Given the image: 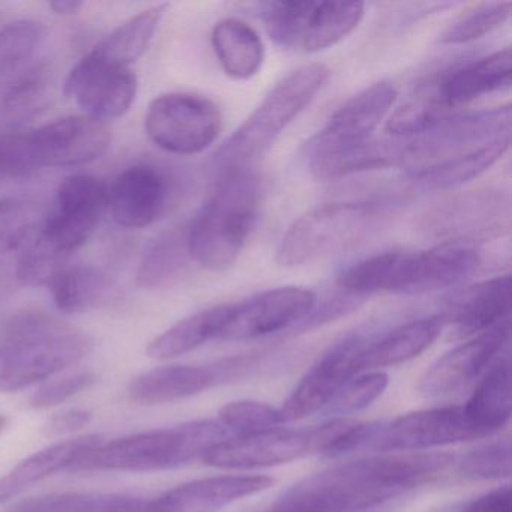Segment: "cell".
<instances>
[{
  "instance_id": "681fc988",
  "label": "cell",
  "mask_w": 512,
  "mask_h": 512,
  "mask_svg": "<svg viewBox=\"0 0 512 512\" xmlns=\"http://www.w3.org/2000/svg\"><path fill=\"white\" fill-rule=\"evenodd\" d=\"M8 421H10V419H8L7 416L0 415V433H2V431L5 430V428H7Z\"/></svg>"
},
{
  "instance_id": "3957f363",
  "label": "cell",
  "mask_w": 512,
  "mask_h": 512,
  "mask_svg": "<svg viewBox=\"0 0 512 512\" xmlns=\"http://www.w3.org/2000/svg\"><path fill=\"white\" fill-rule=\"evenodd\" d=\"M262 182L254 170L221 175L208 202L187 227L191 259L209 271L232 268L256 226Z\"/></svg>"
},
{
  "instance_id": "7a4b0ae2",
  "label": "cell",
  "mask_w": 512,
  "mask_h": 512,
  "mask_svg": "<svg viewBox=\"0 0 512 512\" xmlns=\"http://www.w3.org/2000/svg\"><path fill=\"white\" fill-rule=\"evenodd\" d=\"M92 346L88 334L49 314H17L0 337V394L52 379L86 358Z\"/></svg>"
},
{
  "instance_id": "d6a6232c",
  "label": "cell",
  "mask_w": 512,
  "mask_h": 512,
  "mask_svg": "<svg viewBox=\"0 0 512 512\" xmlns=\"http://www.w3.org/2000/svg\"><path fill=\"white\" fill-rule=\"evenodd\" d=\"M55 307L64 314H79L106 304L115 292L112 278L94 266H65L49 283Z\"/></svg>"
},
{
  "instance_id": "5bb4252c",
  "label": "cell",
  "mask_w": 512,
  "mask_h": 512,
  "mask_svg": "<svg viewBox=\"0 0 512 512\" xmlns=\"http://www.w3.org/2000/svg\"><path fill=\"white\" fill-rule=\"evenodd\" d=\"M65 95L86 116L106 124L122 118L133 106L137 77L131 68L112 64L91 52L68 74Z\"/></svg>"
},
{
  "instance_id": "4316f807",
  "label": "cell",
  "mask_w": 512,
  "mask_h": 512,
  "mask_svg": "<svg viewBox=\"0 0 512 512\" xmlns=\"http://www.w3.org/2000/svg\"><path fill=\"white\" fill-rule=\"evenodd\" d=\"M445 322L442 316L424 317L397 326L379 338H368L359 356V371L394 367L421 355L439 338Z\"/></svg>"
},
{
  "instance_id": "b9f144b4",
  "label": "cell",
  "mask_w": 512,
  "mask_h": 512,
  "mask_svg": "<svg viewBox=\"0 0 512 512\" xmlns=\"http://www.w3.org/2000/svg\"><path fill=\"white\" fill-rule=\"evenodd\" d=\"M218 422L238 436L260 433L284 424L277 407L253 400L233 401L221 407Z\"/></svg>"
},
{
  "instance_id": "836d02e7",
  "label": "cell",
  "mask_w": 512,
  "mask_h": 512,
  "mask_svg": "<svg viewBox=\"0 0 512 512\" xmlns=\"http://www.w3.org/2000/svg\"><path fill=\"white\" fill-rule=\"evenodd\" d=\"M169 5L160 4L136 14L113 29L92 52L112 64L131 68L151 46Z\"/></svg>"
},
{
  "instance_id": "f1b7e54d",
  "label": "cell",
  "mask_w": 512,
  "mask_h": 512,
  "mask_svg": "<svg viewBox=\"0 0 512 512\" xmlns=\"http://www.w3.org/2000/svg\"><path fill=\"white\" fill-rule=\"evenodd\" d=\"M511 404V362L508 352H503L482 374L463 407L470 421L488 437L508 424Z\"/></svg>"
},
{
  "instance_id": "30bf717a",
  "label": "cell",
  "mask_w": 512,
  "mask_h": 512,
  "mask_svg": "<svg viewBox=\"0 0 512 512\" xmlns=\"http://www.w3.org/2000/svg\"><path fill=\"white\" fill-rule=\"evenodd\" d=\"M419 230L442 244H466L505 235L511 229V200L496 188L464 191L421 215Z\"/></svg>"
},
{
  "instance_id": "d590c367",
  "label": "cell",
  "mask_w": 512,
  "mask_h": 512,
  "mask_svg": "<svg viewBox=\"0 0 512 512\" xmlns=\"http://www.w3.org/2000/svg\"><path fill=\"white\" fill-rule=\"evenodd\" d=\"M509 146H511V137L485 146L481 151L473 152L460 160L409 173L406 178L421 190H449L487 172L509 151Z\"/></svg>"
},
{
  "instance_id": "4fadbf2b",
  "label": "cell",
  "mask_w": 512,
  "mask_h": 512,
  "mask_svg": "<svg viewBox=\"0 0 512 512\" xmlns=\"http://www.w3.org/2000/svg\"><path fill=\"white\" fill-rule=\"evenodd\" d=\"M257 356H235L197 365H164L139 374L128 385L130 401L143 406L176 403L245 376Z\"/></svg>"
},
{
  "instance_id": "8992f818",
  "label": "cell",
  "mask_w": 512,
  "mask_h": 512,
  "mask_svg": "<svg viewBox=\"0 0 512 512\" xmlns=\"http://www.w3.org/2000/svg\"><path fill=\"white\" fill-rule=\"evenodd\" d=\"M386 218L379 202L325 203L293 221L281 239L277 262L286 268L334 256L364 242Z\"/></svg>"
},
{
  "instance_id": "74e56055",
  "label": "cell",
  "mask_w": 512,
  "mask_h": 512,
  "mask_svg": "<svg viewBox=\"0 0 512 512\" xmlns=\"http://www.w3.org/2000/svg\"><path fill=\"white\" fill-rule=\"evenodd\" d=\"M314 2H271L263 7L266 32L283 49L299 50Z\"/></svg>"
},
{
  "instance_id": "9c48e42d",
  "label": "cell",
  "mask_w": 512,
  "mask_h": 512,
  "mask_svg": "<svg viewBox=\"0 0 512 512\" xmlns=\"http://www.w3.org/2000/svg\"><path fill=\"white\" fill-rule=\"evenodd\" d=\"M107 209V187L91 175L65 179L56 191L53 208L44 215L34 241L41 256L56 265L88 244Z\"/></svg>"
},
{
  "instance_id": "7dc6e473",
  "label": "cell",
  "mask_w": 512,
  "mask_h": 512,
  "mask_svg": "<svg viewBox=\"0 0 512 512\" xmlns=\"http://www.w3.org/2000/svg\"><path fill=\"white\" fill-rule=\"evenodd\" d=\"M458 512H512L511 487L503 485V487L494 488L476 497Z\"/></svg>"
},
{
  "instance_id": "5b68a950",
  "label": "cell",
  "mask_w": 512,
  "mask_h": 512,
  "mask_svg": "<svg viewBox=\"0 0 512 512\" xmlns=\"http://www.w3.org/2000/svg\"><path fill=\"white\" fill-rule=\"evenodd\" d=\"M215 419H197L173 427L143 431L133 436L101 442L80 458L74 472H155L184 466L202 458L226 437Z\"/></svg>"
},
{
  "instance_id": "83f0119b",
  "label": "cell",
  "mask_w": 512,
  "mask_h": 512,
  "mask_svg": "<svg viewBox=\"0 0 512 512\" xmlns=\"http://www.w3.org/2000/svg\"><path fill=\"white\" fill-rule=\"evenodd\" d=\"M5 512H161V509L158 496L67 491L20 500Z\"/></svg>"
},
{
  "instance_id": "44dd1931",
  "label": "cell",
  "mask_w": 512,
  "mask_h": 512,
  "mask_svg": "<svg viewBox=\"0 0 512 512\" xmlns=\"http://www.w3.org/2000/svg\"><path fill=\"white\" fill-rule=\"evenodd\" d=\"M169 199L166 176L148 164L128 167L107 187V208L124 229L151 226L164 214Z\"/></svg>"
},
{
  "instance_id": "484cf974",
  "label": "cell",
  "mask_w": 512,
  "mask_h": 512,
  "mask_svg": "<svg viewBox=\"0 0 512 512\" xmlns=\"http://www.w3.org/2000/svg\"><path fill=\"white\" fill-rule=\"evenodd\" d=\"M310 170L317 179L335 181L358 173L401 166L400 139H370L308 155Z\"/></svg>"
},
{
  "instance_id": "603a6c76",
  "label": "cell",
  "mask_w": 512,
  "mask_h": 512,
  "mask_svg": "<svg viewBox=\"0 0 512 512\" xmlns=\"http://www.w3.org/2000/svg\"><path fill=\"white\" fill-rule=\"evenodd\" d=\"M271 476L221 475L194 479L158 496L161 512H211L268 490Z\"/></svg>"
},
{
  "instance_id": "d6986e66",
  "label": "cell",
  "mask_w": 512,
  "mask_h": 512,
  "mask_svg": "<svg viewBox=\"0 0 512 512\" xmlns=\"http://www.w3.org/2000/svg\"><path fill=\"white\" fill-rule=\"evenodd\" d=\"M397 89L380 80L344 103L307 145V155L370 139L397 101Z\"/></svg>"
},
{
  "instance_id": "bcb514c9",
  "label": "cell",
  "mask_w": 512,
  "mask_h": 512,
  "mask_svg": "<svg viewBox=\"0 0 512 512\" xmlns=\"http://www.w3.org/2000/svg\"><path fill=\"white\" fill-rule=\"evenodd\" d=\"M92 412L85 409H68L47 419L43 431L49 437H61L76 433L92 421Z\"/></svg>"
},
{
  "instance_id": "9a60e30c",
  "label": "cell",
  "mask_w": 512,
  "mask_h": 512,
  "mask_svg": "<svg viewBox=\"0 0 512 512\" xmlns=\"http://www.w3.org/2000/svg\"><path fill=\"white\" fill-rule=\"evenodd\" d=\"M367 340L350 335L323 353L278 409L283 422L299 421L326 409L341 389L361 374L359 356Z\"/></svg>"
},
{
  "instance_id": "ab89813d",
  "label": "cell",
  "mask_w": 512,
  "mask_h": 512,
  "mask_svg": "<svg viewBox=\"0 0 512 512\" xmlns=\"http://www.w3.org/2000/svg\"><path fill=\"white\" fill-rule=\"evenodd\" d=\"M457 473L470 481L508 478L511 475V440L505 437L467 452L458 461Z\"/></svg>"
},
{
  "instance_id": "7c38bea8",
  "label": "cell",
  "mask_w": 512,
  "mask_h": 512,
  "mask_svg": "<svg viewBox=\"0 0 512 512\" xmlns=\"http://www.w3.org/2000/svg\"><path fill=\"white\" fill-rule=\"evenodd\" d=\"M473 245L440 244L424 251H392L386 293L424 295L449 289L472 277L481 266Z\"/></svg>"
},
{
  "instance_id": "277c9868",
  "label": "cell",
  "mask_w": 512,
  "mask_h": 512,
  "mask_svg": "<svg viewBox=\"0 0 512 512\" xmlns=\"http://www.w3.org/2000/svg\"><path fill=\"white\" fill-rule=\"evenodd\" d=\"M329 74L325 65L310 64L283 77L215 155L220 175L254 170L275 140L316 100Z\"/></svg>"
},
{
  "instance_id": "1f68e13d",
  "label": "cell",
  "mask_w": 512,
  "mask_h": 512,
  "mask_svg": "<svg viewBox=\"0 0 512 512\" xmlns=\"http://www.w3.org/2000/svg\"><path fill=\"white\" fill-rule=\"evenodd\" d=\"M191 259L187 227L161 233L146 248L137 269V284L143 289L160 290L175 286L187 275Z\"/></svg>"
},
{
  "instance_id": "f35d334b",
  "label": "cell",
  "mask_w": 512,
  "mask_h": 512,
  "mask_svg": "<svg viewBox=\"0 0 512 512\" xmlns=\"http://www.w3.org/2000/svg\"><path fill=\"white\" fill-rule=\"evenodd\" d=\"M511 2L482 4L455 20L440 37L446 46L472 43L505 25L511 17Z\"/></svg>"
},
{
  "instance_id": "ffe728a7",
  "label": "cell",
  "mask_w": 512,
  "mask_h": 512,
  "mask_svg": "<svg viewBox=\"0 0 512 512\" xmlns=\"http://www.w3.org/2000/svg\"><path fill=\"white\" fill-rule=\"evenodd\" d=\"M511 49L499 50L485 58L449 68L424 85L422 91L449 113L493 92L511 88Z\"/></svg>"
},
{
  "instance_id": "52a82bcc",
  "label": "cell",
  "mask_w": 512,
  "mask_h": 512,
  "mask_svg": "<svg viewBox=\"0 0 512 512\" xmlns=\"http://www.w3.org/2000/svg\"><path fill=\"white\" fill-rule=\"evenodd\" d=\"M352 419H332L317 427H275L215 443L205 452V464L220 469L248 470L290 463L311 454L334 455L358 427Z\"/></svg>"
},
{
  "instance_id": "e575fe53",
  "label": "cell",
  "mask_w": 512,
  "mask_h": 512,
  "mask_svg": "<svg viewBox=\"0 0 512 512\" xmlns=\"http://www.w3.org/2000/svg\"><path fill=\"white\" fill-rule=\"evenodd\" d=\"M364 14L362 2H314L299 50L317 53L337 46L358 28Z\"/></svg>"
},
{
  "instance_id": "2e32d148",
  "label": "cell",
  "mask_w": 512,
  "mask_h": 512,
  "mask_svg": "<svg viewBox=\"0 0 512 512\" xmlns=\"http://www.w3.org/2000/svg\"><path fill=\"white\" fill-rule=\"evenodd\" d=\"M317 296L304 287H278L232 304L220 340H256L302 323L316 308Z\"/></svg>"
},
{
  "instance_id": "d4e9b609",
  "label": "cell",
  "mask_w": 512,
  "mask_h": 512,
  "mask_svg": "<svg viewBox=\"0 0 512 512\" xmlns=\"http://www.w3.org/2000/svg\"><path fill=\"white\" fill-rule=\"evenodd\" d=\"M101 442L103 437L98 434H86L61 440L29 455L10 472L5 473V476H0V503L19 496L32 485L50 478L55 473L71 470L80 458L97 448Z\"/></svg>"
},
{
  "instance_id": "4dcf8cb0",
  "label": "cell",
  "mask_w": 512,
  "mask_h": 512,
  "mask_svg": "<svg viewBox=\"0 0 512 512\" xmlns=\"http://www.w3.org/2000/svg\"><path fill=\"white\" fill-rule=\"evenodd\" d=\"M212 49L227 76L235 80H250L262 70L265 47L259 34L247 23L226 19L214 26Z\"/></svg>"
},
{
  "instance_id": "e0dca14e",
  "label": "cell",
  "mask_w": 512,
  "mask_h": 512,
  "mask_svg": "<svg viewBox=\"0 0 512 512\" xmlns=\"http://www.w3.org/2000/svg\"><path fill=\"white\" fill-rule=\"evenodd\" d=\"M509 341L508 322L467 338L440 356L419 380L418 389L425 397H445L460 391L485 373L505 352Z\"/></svg>"
},
{
  "instance_id": "c3c4849f",
  "label": "cell",
  "mask_w": 512,
  "mask_h": 512,
  "mask_svg": "<svg viewBox=\"0 0 512 512\" xmlns=\"http://www.w3.org/2000/svg\"><path fill=\"white\" fill-rule=\"evenodd\" d=\"M83 5L85 4L79 0H56V2H50L49 8L59 16H73L82 10Z\"/></svg>"
},
{
  "instance_id": "f546056e",
  "label": "cell",
  "mask_w": 512,
  "mask_h": 512,
  "mask_svg": "<svg viewBox=\"0 0 512 512\" xmlns=\"http://www.w3.org/2000/svg\"><path fill=\"white\" fill-rule=\"evenodd\" d=\"M230 313L232 304H221L191 314L157 335L146 347V355L166 361L193 352L208 341L220 340Z\"/></svg>"
},
{
  "instance_id": "ac0fdd59",
  "label": "cell",
  "mask_w": 512,
  "mask_h": 512,
  "mask_svg": "<svg viewBox=\"0 0 512 512\" xmlns=\"http://www.w3.org/2000/svg\"><path fill=\"white\" fill-rule=\"evenodd\" d=\"M38 167H77L106 154L112 134L104 122L89 116H67L31 131Z\"/></svg>"
},
{
  "instance_id": "8fae6325",
  "label": "cell",
  "mask_w": 512,
  "mask_h": 512,
  "mask_svg": "<svg viewBox=\"0 0 512 512\" xmlns=\"http://www.w3.org/2000/svg\"><path fill=\"white\" fill-rule=\"evenodd\" d=\"M221 127L223 116L217 104L187 92L160 95L145 115L149 140L175 155L202 154L218 139Z\"/></svg>"
},
{
  "instance_id": "7bdbcfd3",
  "label": "cell",
  "mask_w": 512,
  "mask_h": 512,
  "mask_svg": "<svg viewBox=\"0 0 512 512\" xmlns=\"http://www.w3.org/2000/svg\"><path fill=\"white\" fill-rule=\"evenodd\" d=\"M388 386V376L380 371H368L353 377L340 394L326 407V412L334 415H346V413L359 412L367 409L373 401H376Z\"/></svg>"
},
{
  "instance_id": "cb8c5ba5",
  "label": "cell",
  "mask_w": 512,
  "mask_h": 512,
  "mask_svg": "<svg viewBox=\"0 0 512 512\" xmlns=\"http://www.w3.org/2000/svg\"><path fill=\"white\" fill-rule=\"evenodd\" d=\"M44 215L41 203L31 197L0 200V295L20 286V265Z\"/></svg>"
},
{
  "instance_id": "6da1fadb",
  "label": "cell",
  "mask_w": 512,
  "mask_h": 512,
  "mask_svg": "<svg viewBox=\"0 0 512 512\" xmlns=\"http://www.w3.org/2000/svg\"><path fill=\"white\" fill-rule=\"evenodd\" d=\"M454 455L406 452L340 464L287 488L272 512H359L383 505L436 478Z\"/></svg>"
},
{
  "instance_id": "8d00e7d4",
  "label": "cell",
  "mask_w": 512,
  "mask_h": 512,
  "mask_svg": "<svg viewBox=\"0 0 512 512\" xmlns=\"http://www.w3.org/2000/svg\"><path fill=\"white\" fill-rule=\"evenodd\" d=\"M46 38V28L35 20H19L0 31V77L28 70Z\"/></svg>"
},
{
  "instance_id": "60d3db41",
  "label": "cell",
  "mask_w": 512,
  "mask_h": 512,
  "mask_svg": "<svg viewBox=\"0 0 512 512\" xmlns=\"http://www.w3.org/2000/svg\"><path fill=\"white\" fill-rule=\"evenodd\" d=\"M49 70L35 67L23 71L22 76L7 89L2 107L13 118H28L46 104L49 95Z\"/></svg>"
},
{
  "instance_id": "7402d4cb",
  "label": "cell",
  "mask_w": 512,
  "mask_h": 512,
  "mask_svg": "<svg viewBox=\"0 0 512 512\" xmlns=\"http://www.w3.org/2000/svg\"><path fill=\"white\" fill-rule=\"evenodd\" d=\"M509 296V275L482 281L455 295L442 314L445 325L452 326L451 337L454 340H467L505 322Z\"/></svg>"
},
{
  "instance_id": "ee69618b",
  "label": "cell",
  "mask_w": 512,
  "mask_h": 512,
  "mask_svg": "<svg viewBox=\"0 0 512 512\" xmlns=\"http://www.w3.org/2000/svg\"><path fill=\"white\" fill-rule=\"evenodd\" d=\"M31 131L0 134V181L38 172Z\"/></svg>"
},
{
  "instance_id": "f6af8a7d",
  "label": "cell",
  "mask_w": 512,
  "mask_h": 512,
  "mask_svg": "<svg viewBox=\"0 0 512 512\" xmlns=\"http://www.w3.org/2000/svg\"><path fill=\"white\" fill-rule=\"evenodd\" d=\"M95 382H97V376L91 371H79L58 379L46 380L29 398V406L37 410L59 406L74 395L91 388Z\"/></svg>"
},
{
  "instance_id": "ba28073f",
  "label": "cell",
  "mask_w": 512,
  "mask_h": 512,
  "mask_svg": "<svg viewBox=\"0 0 512 512\" xmlns=\"http://www.w3.org/2000/svg\"><path fill=\"white\" fill-rule=\"evenodd\" d=\"M485 437L463 406L436 407L398 416L383 424H361L335 455L352 451L418 452ZM334 455V457H335Z\"/></svg>"
}]
</instances>
